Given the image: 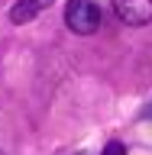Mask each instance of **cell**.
Instances as JSON below:
<instances>
[{
  "mask_svg": "<svg viewBox=\"0 0 152 155\" xmlns=\"http://www.w3.org/2000/svg\"><path fill=\"white\" fill-rule=\"evenodd\" d=\"M65 26L75 36H91L100 29V10L94 0H68L65 3Z\"/></svg>",
  "mask_w": 152,
  "mask_h": 155,
  "instance_id": "cell-1",
  "label": "cell"
},
{
  "mask_svg": "<svg viewBox=\"0 0 152 155\" xmlns=\"http://www.w3.org/2000/svg\"><path fill=\"white\" fill-rule=\"evenodd\" d=\"M113 13L126 26H146L152 23V0H113Z\"/></svg>",
  "mask_w": 152,
  "mask_h": 155,
  "instance_id": "cell-2",
  "label": "cell"
},
{
  "mask_svg": "<svg viewBox=\"0 0 152 155\" xmlns=\"http://www.w3.org/2000/svg\"><path fill=\"white\" fill-rule=\"evenodd\" d=\"M46 7H49V0H16L13 10H10V19L13 23H29L39 10H46Z\"/></svg>",
  "mask_w": 152,
  "mask_h": 155,
  "instance_id": "cell-3",
  "label": "cell"
},
{
  "mask_svg": "<svg viewBox=\"0 0 152 155\" xmlns=\"http://www.w3.org/2000/svg\"><path fill=\"white\" fill-rule=\"evenodd\" d=\"M100 155H126V149H123V142H107Z\"/></svg>",
  "mask_w": 152,
  "mask_h": 155,
  "instance_id": "cell-4",
  "label": "cell"
}]
</instances>
